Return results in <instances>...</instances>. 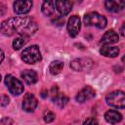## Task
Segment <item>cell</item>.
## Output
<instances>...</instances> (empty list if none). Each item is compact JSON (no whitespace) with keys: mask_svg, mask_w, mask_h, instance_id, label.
<instances>
[{"mask_svg":"<svg viewBox=\"0 0 125 125\" xmlns=\"http://www.w3.org/2000/svg\"><path fill=\"white\" fill-rule=\"evenodd\" d=\"M38 29L36 21L29 17H16L4 21L1 23V32L4 35L11 36L15 33L23 37L33 35Z\"/></svg>","mask_w":125,"mask_h":125,"instance_id":"6da1fadb","label":"cell"},{"mask_svg":"<svg viewBox=\"0 0 125 125\" xmlns=\"http://www.w3.org/2000/svg\"><path fill=\"white\" fill-rule=\"evenodd\" d=\"M84 23L87 26H96L98 28H104L107 21L106 18L103 15H100L97 12H90L84 16Z\"/></svg>","mask_w":125,"mask_h":125,"instance_id":"7a4b0ae2","label":"cell"},{"mask_svg":"<svg viewBox=\"0 0 125 125\" xmlns=\"http://www.w3.org/2000/svg\"><path fill=\"white\" fill-rule=\"evenodd\" d=\"M21 60L28 64L39 62L41 60V53L39 47L37 45H31L25 48L21 53Z\"/></svg>","mask_w":125,"mask_h":125,"instance_id":"3957f363","label":"cell"},{"mask_svg":"<svg viewBox=\"0 0 125 125\" xmlns=\"http://www.w3.org/2000/svg\"><path fill=\"white\" fill-rule=\"evenodd\" d=\"M106 104L115 108H124L125 107V93L122 91H113L106 95L105 97Z\"/></svg>","mask_w":125,"mask_h":125,"instance_id":"277c9868","label":"cell"},{"mask_svg":"<svg viewBox=\"0 0 125 125\" xmlns=\"http://www.w3.org/2000/svg\"><path fill=\"white\" fill-rule=\"evenodd\" d=\"M5 84L7 85L10 93L15 96H19L23 92L22 83L12 74H7L5 76Z\"/></svg>","mask_w":125,"mask_h":125,"instance_id":"5b68a950","label":"cell"},{"mask_svg":"<svg viewBox=\"0 0 125 125\" xmlns=\"http://www.w3.org/2000/svg\"><path fill=\"white\" fill-rule=\"evenodd\" d=\"M38 104V102H37V99L35 98V96L31 93H27L25 94V96L23 97V100H22V104H21V106H22V109L26 112H33L34 109L36 108Z\"/></svg>","mask_w":125,"mask_h":125,"instance_id":"8992f818","label":"cell"},{"mask_svg":"<svg viewBox=\"0 0 125 125\" xmlns=\"http://www.w3.org/2000/svg\"><path fill=\"white\" fill-rule=\"evenodd\" d=\"M81 28V21L78 16H71L67 21V31L71 37H75Z\"/></svg>","mask_w":125,"mask_h":125,"instance_id":"52a82bcc","label":"cell"},{"mask_svg":"<svg viewBox=\"0 0 125 125\" xmlns=\"http://www.w3.org/2000/svg\"><path fill=\"white\" fill-rule=\"evenodd\" d=\"M14 12L18 15H23L30 11L32 2L28 0H18L14 2Z\"/></svg>","mask_w":125,"mask_h":125,"instance_id":"ba28073f","label":"cell"},{"mask_svg":"<svg viewBox=\"0 0 125 125\" xmlns=\"http://www.w3.org/2000/svg\"><path fill=\"white\" fill-rule=\"evenodd\" d=\"M95 95H96L95 90L90 86H86L77 93V95L75 97V100L78 103H84V102L89 101L92 98H94Z\"/></svg>","mask_w":125,"mask_h":125,"instance_id":"9c48e42d","label":"cell"},{"mask_svg":"<svg viewBox=\"0 0 125 125\" xmlns=\"http://www.w3.org/2000/svg\"><path fill=\"white\" fill-rule=\"evenodd\" d=\"M104 7L109 12L117 13L125 7V1L124 0H108L104 2Z\"/></svg>","mask_w":125,"mask_h":125,"instance_id":"30bf717a","label":"cell"},{"mask_svg":"<svg viewBox=\"0 0 125 125\" xmlns=\"http://www.w3.org/2000/svg\"><path fill=\"white\" fill-rule=\"evenodd\" d=\"M72 6H73V3L70 1H62V0L56 1V8L59 11V13L62 16L67 15L71 11Z\"/></svg>","mask_w":125,"mask_h":125,"instance_id":"8fae6325","label":"cell"},{"mask_svg":"<svg viewBox=\"0 0 125 125\" xmlns=\"http://www.w3.org/2000/svg\"><path fill=\"white\" fill-rule=\"evenodd\" d=\"M119 40V37H118V34L113 30V29H110V30H107L102 37L101 39V42L104 45H109V44H113V43H116L117 41Z\"/></svg>","mask_w":125,"mask_h":125,"instance_id":"7c38bea8","label":"cell"},{"mask_svg":"<svg viewBox=\"0 0 125 125\" xmlns=\"http://www.w3.org/2000/svg\"><path fill=\"white\" fill-rule=\"evenodd\" d=\"M104 119L106 122H108L110 124H115L122 120V115L117 110L110 109L104 113Z\"/></svg>","mask_w":125,"mask_h":125,"instance_id":"4fadbf2b","label":"cell"},{"mask_svg":"<svg viewBox=\"0 0 125 125\" xmlns=\"http://www.w3.org/2000/svg\"><path fill=\"white\" fill-rule=\"evenodd\" d=\"M21 76L25 81V83H27L29 85L36 83L37 78H38L37 77V73L34 70H31V69H25V70H23L21 73Z\"/></svg>","mask_w":125,"mask_h":125,"instance_id":"5bb4252c","label":"cell"},{"mask_svg":"<svg viewBox=\"0 0 125 125\" xmlns=\"http://www.w3.org/2000/svg\"><path fill=\"white\" fill-rule=\"evenodd\" d=\"M100 53L104 56V57H109V58H115L118 54H119V49L117 47L114 46H108V45H104L101 50Z\"/></svg>","mask_w":125,"mask_h":125,"instance_id":"9a60e30c","label":"cell"},{"mask_svg":"<svg viewBox=\"0 0 125 125\" xmlns=\"http://www.w3.org/2000/svg\"><path fill=\"white\" fill-rule=\"evenodd\" d=\"M56 2L55 1H45L42 4V13L45 16H52L55 12Z\"/></svg>","mask_w":125,"mask_h":125,"instance_id":"2e32d148","label":"cell"},{"mask_svg":"<svg viewBox=\"0 0 125 125\" xmlns=\"http://www.w3.org/2000/svg\"><path fill=\"white\" fill-rule=\"evenodd\" d=\"M62 67H63V62L62 61H54L49 65V71L51 74L57 75L62 70Z\"/></svg>","mask_w":125,"mask_h":125,"instance_id":"e0dca14e","label":"cell"},{"mask_svg":"<svg viewBox=\"0 0 125 125\" xmlns=\"http://www.w3.org/2000/svg\"><path fill=\"white\" fill-rule=\"evenodd\" d=\"M52 101H53L56 104H58L60 107H63V106L67 104V102H68V98H67L65 95H63V94L58 93L55 97L52 98Z\"/></svg>","mask_w":125,"mask_h":125,"instance_id":"ac0fdd59","label":"cell"},{"mask_svg":"<svg viewBox=\"0 0 125 125\" xmlns=\"http://www.w3.org/2000/svg\"><path fill=\"white\" fill-rule=\"evenodd\" d=\"M27 37H23V36H20V37H17L16 39H14L13 41V48L15 50H19L21 49V47H23L26 42H27Z\"/></svg>","mask_w":125,"mask_h":125,"instance_id":"d6986e66","label":"cell"},{"mask_svg":"<svg viewBox=\"0 0 125 125\" xmlns=\"http://www.w3.org/2000/svg\"><path fill=\"white\" fill-rule=\"evenodd\" d=\"M55 118H56L55 113L52 112V111H50V110H46V111L44 112V114H43V119H44V121H45L46 123H51V122H53V121L55 120Z\"/></svg>","mask_w":125,"mask_h":125,"instance_id":"ffe728a7","label":"cell"},{"mask_svg":"<svg viewBox=\"0 0 125 125\" xmlns=\"http://www.w3.org/2000/svg\"><path fill=\"white\" fill-rule=\"evenodd\" d=\"M70 66L72 67V69L78 71V70H81L82 69V65H81V60H74L71 62L70 63Z\"/></svg>","mask_w":125,"mask_h":125,"instance_id":"44dd1931","label":"cell"},{"mask_svg":"<svg viewBox=\"0 0 125 125\" xmlns=\"http://www.w3.org/2000/svg\"><path fill=\"white\" fill-rule=\"evenodd\" d=\"M83 125H98V120L95 117H89L83 122Z\"/></svg>","mask_w":125,"mask_h":125,"instance_id":"7402d4cb","label":"cell"},{"mask_svg":"<svg viewBox=\"0 0 125 125\" xmlns=\"http://www.w3.org/2000/svg\"><path fill=\"white\" fill-rule=\"evenodd\" d=\"M53 22H55V23L58 24V25H62V24H63V19L61 18V17H57V18L53 21Z\"/></svg>","mask_w":125,"mask_h":125,"instance_id":"603a6c76","label":"cell"},{"mask_svg":"<svg viewBox=\"0 0 125 125\" xmlns=\"http://www.w3.org/2000/svg\"><path fill=\"white\" fill-rule=\"evenodd\" d=\"M9 104V98L6 96V95H4L3 97H2V103H1V104H2V106H5L6 104Z\"/></svg>","mask_w":125,"mask_h":125,"instance_id":"cb8c5ba5","label":"cell"},{"mask_svg":"<svg viewBox=\"0 0 125 125\" xmlns=\"http://www.w3.org/2000/svg\"><path fill=\"white\" fill-rule=\"evenodd\" d=\"M120 33H121L122 36L125 37V22H124V23L122 24V26L120 27Z\"/></svg>","mask_w":125,"mask_h":125,"instance_id":"d4e9b609","label":"cell"},{"mask_svg":"<svg viewBox=\"0 0 125 125\" xmlns=\"http://www.w3.org/2000/svg\"><path fill=\"white\" fill-rule=\"evenodd\" d=\"M122 62H125V55L122 57Z\"/></svg>","mask_w":125,"mask_h":125,"instance_id":"484cf974","label":"cell"}]
</instances>
